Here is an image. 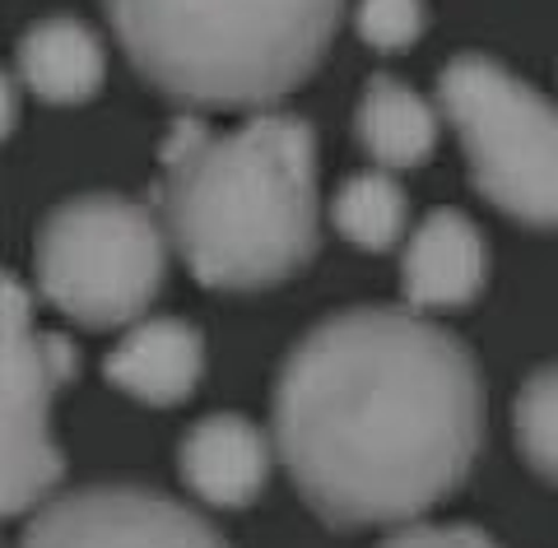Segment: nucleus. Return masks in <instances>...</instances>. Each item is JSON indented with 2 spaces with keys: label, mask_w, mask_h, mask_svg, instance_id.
I'll return each mask as SVG.
<instances>
[{
  "label": "nucleus",
  "mask_w": 558,
  "mask_h": 548,
  "mask_svg": "<svg viewBox=\"0 0 558 548\" xmlns=\"http://www.w3.org/2000/svg\"><path fill=\"white\" fill-rule=\"evenodd\" d=\"M354 131H359V145L381 168H418L438 149V112L410 84H400L391 75H377L363 88Z\"/></svg>",
  "instance_id": "f8f14e48"
},
{
  "label": "nucleus",
  "mask_w": 558,
  "mask_h": 548,
  "mask_svg": "<svg viewBox=\"0 0 558 548\" xmlns=\"http://www.w3.org/2000/svg\"><path fill=\"white\" fill-rule=\"evenodd\" d=\"M484 441L470 349L414 312L354 307L312 326L275 381V451L336 529L424 516Z\"/></svg>",
  "instance_id": "f257e3e1"
},
{
  "label": "nucleus",
  "mask_w": 558,
  "mask_h": 548,
  "mask_svg": "<svg viewBox=\"0 0 558 548\" xmlns=\"http://www.w3.org/2000/svg\"><path fill=\"white\" fill-rule=\"evenodd\" d=\"M480 196L526 228H558V108L488 57H457L438 75Z\"/></svg>",
  "instance_id": "20e7f679"
},
{
  "label": "nucleus",
  "mask_w": 558,
  "mask_h": 548,
  "mask_svg": "<svg viewBox=\"0 0 558 548\" xmlns=\"http://www.w3.org/2000/svg\"><path fill=\"white\" fill-rule=\"evenodd\" d=\"M424 24H428L424 0H359V10H354L359 38L368 47H377V51L414 47V38L424 33Z\"/></svg>",
  "instance_id": "2eb2a0df"
},
{
  "label": "nucleus",
  "mask_w": 558,
  "mask_h": 548,
  "mask_svg": "<svg viewBox=\"0 0 558 548\" xmlns=\"http://www.w3.org/2000/svg\"><path fill=\"white\" fill-rule=\"evenodd\" d=\"M330 219H336L340 238L363 246V252H387L405 233L410 200L387 172H359L336 191Z\"/></svg>",
  "instance_id": "ddd939ff"
},
{
  "label": "nucleus",
  "mask_w": 558,
  "mask_h": 548,
  "mask_svg": "<svg viewBox=\"0 0 558 548\" xmlns=\"http://www.w3.org/2000/svg\"><path fill=\"white\" fill-rule=\"evenodd\" d=\"M182 479L209 507H247L270 474V441L238 414L201 418L178 451Z\"/></svg>",
  "instance_id": "1a4fd4ad"
},
{
  "label": "nucleus",
  "mask_w": 558,
  "mask_h": 548,
  "mask_svg": "<svg viewBox=\"0 0 558 548\" xmlns=\"http://www.w3.org/2000/svg\"><path fill=\"white\" fill-rule=\"evenodd\" d=\"M163 228L126 196H75L38 228L33 265L38 289L70 321L112 330L131 326L163 284Z\"/></svg>",
  "instance_id": "39448f33"
},
{
  "label": "nucleus",
  "mask_w": 558,
  "mask_h": 548,
  "mask_svg": "<svg viewBox=\"0 0 558 548\" xmlns=\"http://www.w3.org/2000/svg\"><path fill=\"white\" fill-rule=\"evenodd\" d=\"M488 279V252L480 228L457 209H433L414 228V238L400 260V289L405 303L418 312L470 307Z\"/></svg>",
  "instance_id": "6e6552de"
},
{
  "label": "nucleus",
  "mask_w": 558,
  "mask_h": 548,
  "mask_svg": "<svg viewBox=\"0 0 558 548\" xmlns=\"http://www.w3.org/2000/svg\"><path fill=\"white\" fill-rule=\"evenodd\" d=\"M381 548H498V544L475 525H410Z\"/></svg>",
  "instance_id": "dca6fc26"
},
{
  "label": "nucleus",
  "mask_w": 558,
  "mask_h": 548,
  "mask_svg": "<svg viewBox=\"0 0 558 548\" xmlns=\"http://www.w3.org/2000/svg\"><path fill=\"white\" fill-rule=\"evenodd\" d=\"M126 57L186 108H266L326 57L344 0H102Z\"/></svg>",
  "instance_id": "7ed1b4c3"
},
{
  "label": "nucleus",
  "mask_w": 558,
  "mask_h": 548,
  "mask_svg": "<svg viewBox=\"0 0 558 548\" xmlns=\"http://www.w3.org/2000/svg\"><path fill=\"white\" fill-rule=\"evenodd\" d=\"M512 423H517V447L526 455V465L539 479L558 484V367H539L521 386Z\"/></svg>",
  "instance_id": "4468645a"
},
{
  "label": "nucleus",
  "mask_w": 558,
  "mask_h": 548,
  "mask_svg": "<svg viewBox=\"0 0 558 548\" xmlns=\"http://www.w3.org/2000/svg\"><path fill=\"white\" fill-rule=\"evenodd\" d=\"M75 373V349L61 334L33 326L28 293L5 279V516H20L51 498L61 484V451L51 441V395Z\"/></svg>",
  "instance_id": "423d86ee"
},
{
  "label": "nucleus",
  "mask_w": 558,
  "mask_h": 548,
  "mask_svg": "<svg viewBox=\"0 0 558 548\" xmlns=\"http://www.w3.org/2000/svg\"><path fill=\"white\" fill-rule=\"evenodd\" d=\"M102 373L140 404H178L196 391L205 373V344L186 321L159 316V321L131 326L126 340L108 353Z\"/></svg>",
  "instance_id": "9d476101"
},
{
  "label": "nucleus",
  "mask_w": 558,
  "mask_h": 548,
  "mask_svg": "<svg viewBox=\"0 0 558 548\" xmlns=\"http://www.w3.org/2000/svg\"><path fill=\"white\" fill-rule=\"evenodd\" d=\"M159 209L205 289L284 284L317 252V139L289 112H260L215 135L182 117L163 139Z\"/></svg>",
  "instance_id": "f03ea898"
},
{
  "label": "nucleus",
  "mask_w": 558,
  "mask_h": 548,
  "mask_svg": "<svg viewBox=\"0 0 558 548\" xmlns=\"http://www.w3.org/2000/svg\"><path fill=\"white\" fill-rule=\"evenodd\" d=\"M20 75L43 102L70 108L98 94L108 61L94 28L80 20H43L20 38Z\"/></svg>",
  "instance_id": "9b49d317"
},
{
  "label": "nucleus",
  "mask_w": 558,
  "mask_h": 548,
  "mask_svg": "<svg viewBox=\"0 0 558 548\" xmlns=\"http://www.w3.org/2000/svg\"><path fill=\"white\" fill-rule=\"evenodd\" d=\"M20 548H229V539L163 492L94 484L51 498L28 521Z\"/></svg>",
  "instance_id": "0eeeda50"
}]
</instances>
